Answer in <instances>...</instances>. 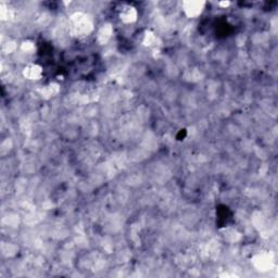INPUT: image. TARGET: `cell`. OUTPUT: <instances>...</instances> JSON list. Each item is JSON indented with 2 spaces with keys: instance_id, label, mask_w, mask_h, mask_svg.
<instances>
[{
  "instance_id": "cell-1",
  "label": "cell",
  "mask_w": 278,
  "mask_h": 278,
  "mask_svg": "<svg viewBox=\"0 0 278 278\" xmlns=\"http://www.w3.org/2000/svg\"><path fill=\"white\" fill-rule=\"evenodd\" d=\"M206 10L205 1H184L182 3V11L184 15L187 18H197L199 17L203 11Z\"/></svg>"
},
{
  "instance_id": "cell-3",
  "label": "cell",
  "mask_w": 278,
  "mask_h": 278,
  "mask_svg": "<svg viewBox=\"0 0 278 278\" xmlns=\"http://www.w3.org/2000/svg\"><path fill=\"white\" fill-rule=\"evenodd\" d=\"M22 74L24 78L28 79V81L36 82L39 81V79H41L42 76H44V69H42V66H40L39 64L28 63L24 66Z\"/></svg>"
},
{
  "instance_id": "cell-7",
  "label": "cell",
  "mask_w": 278,
  "mask_h": 278,
  "mask_svg": "<svg viewBox=\"0 0 278 278\" xmlns=\"http://www.w3.org/2000/svg\"><path fill=\"white\" fill-rule=\"evenodd\" d=\"M21 51L25 54H30L33 53L36 50V46H35V42L34 41H30V40H24L21 46H20Z\"/></svg>"
},
{
  "instance_id": "cell-2",
  "label": "cell",
  "mask_w": 278,
  "mask_h": 278,
  "mask_svg": "<svg viewBox=\"0 0 278 278\" xmlns=\"http://www.w3.org/2000/svg\"><path fill=\"white\" fill-rule=\"evenodd\" d=\"M252 264L258 271L267 272L270 269H272L273 259H272V256L270 253H268V251L259 252L252 257Z\"/></svg>"
},
{
  "instance_id": "cell-6",
  "label": "cell",
  "mask_w": 278,
  "mask_h": 278,
  "mask_svg": "<svg viewBox=\"0 0 278 278\" xmlns=\"http://www.w3.org/2000/svg\"><path fill=\"white\" fill-rule=\"evenodd\" d=\"M156 41H157V36L154 33L152 32H147L144 35V38H143V44L146 47H152L156 45Z\"/></svg>"
},
{
  "instance_id": "cell-5",
  "label": "cell",
  "mask_w": 278,
  "mask_h": 278,
  "mask_svg": "<svg viewBox=\"0 0 278 278\" xmlns=\"http://www.w3.org/2000/svg\"><path fill=\"white\" fill-rule=\"evenodd\" d=\"M113 35V27L111 24L106 23L98 29L97 32V41L99 45H107L110 41V39L112 38Z\"/></svg>"
},
{
  "instance_id": "cell-4",
  "label": "cell",
  "mask_w": 278,
  "mask_h": 278,
  "mask_svg": "<svg viewBox=\"0 0 278 278\" xmlns=\"http://www.w3.org/2000/svg\"><path fill=\"white\" fill-rule=\"evenodd\" d=\"M138 10L133 5H124L120 11L119 17L123 24L125 25H132V24L138 21Z\"/></svg>"
}]
</instances>
